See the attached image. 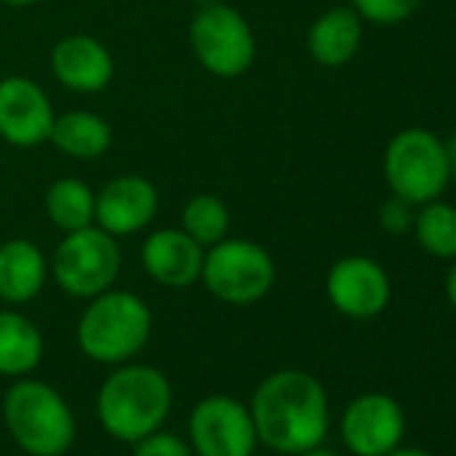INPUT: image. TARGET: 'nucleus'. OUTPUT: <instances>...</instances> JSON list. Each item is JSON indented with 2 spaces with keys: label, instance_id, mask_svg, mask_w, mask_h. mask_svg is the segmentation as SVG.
I'll return each instance as SVG.
<instances>
[{
  "label": "nucleus",
  "instance_id": "9",
  "mask_svg": "<svg viewBox=\"0 0 456 456\" xmlns=\"http://www.w3.org/2000/svg\"><path fill=\"white\" fill-rule=\"evenodd\" d=\"M188 443L196 456H253L258 432L250 408L232 395L199 400L188 419Z\"/></svg>",
  "mask_w": 456,
  "mask_h": 456
},
{
  "label": "nucleus",
  "instance_id": "22",
  "mask_svg": "<svg viewBox=\"0 0 456 456\" xmlns=\"http://www.w3.org/2000/svg\"><path fill=\"white\" fill-rule=\"evenodd\" d=\"M413 232L429 256L443 261L456 258V207L437 199L421 204V212L413 217Z\"/></svg>",
  "mask_w": 456,
  "mask_h": 456
},
{
  "label": "nucleus",
  "instance_id": "6",
  "mask_svg": "<svg viewBox=\"0 0 456 456\" xmlns=\"http://www.w3.org/2000/svg\"><path fill=\"white\" fill-rule=\"evenodd\" d=\"M196 62L217 78H240L256 62V33L250 22L225 4L201 6L188 25Z\"/></svg>",
  "mask_w": 456,
  "mask_h": 456
},
{
  "label": "nucleus",
  "instance_id": "17",
  "mask_svg": "<svg viewBox=\"0 0 456 456\" xmlns=\"http://www.w3.org/2000/svg\"><path fill=\"white\" fill-rule=\"evenodd\" d=\"M362 44V20L352 6H338L314 20L306 36L312 60L322 68L346 65Z\"/></svg>",
  "mask_w": 456,
  "mask_h": 456
},
{
  "label": "nucleus",
  "instance_id": "12",
  "mask_svg": "<svg viewBox=\"0 0 456 456\" xmlns=\"http://www.w3.org/2000/svg\"><path fill=\"white\" fill-rule=\"evenodd\" d=\"M325 293L341 314L370 320L389 304V277L373 258L349 256L330 266Z\"/></svg>",
  "mask_w": 456,
  "mask_h": 456
},
{
  "label": "nucleus",
  "instance_id": "30",
  "mask_svg": "<svg viewBox=\"0 0 456 456\" xmlns=\"http://www.w3.org/2000/svg\"><path fill=\"white\" fill-rule=\"evenodd\" d=\"M298 456H336L333 451H328V448H312V451H304V453H298Z\"/></svg>",
  "mask_w": 456,
  "mask_h": 456
},
{
  "label": "nucleus",
  "instance_id": "1",
  "mask_svg": "<svg viewBox=\"0 0 456 456\" xmlns=\"http://www.w3.org/2000/svg\"><path fill=\"white\" fill-rule=\"evenodd\" d=\"M258 443L277 453L298 456L317 448L330 424L325 387L306 370L285 368L266 376L250 400Z\"/></svg>",
  "mask_w": 456,
  "mask_h": 456
},
{
  "label": "nucleus",
  "instance_id": "27",
  "mask_svg": "<svg viewBox=\"0 0 456 456\" xmlns=\"http://www.w3.org/2000/svg\"><path fill=\"white\" fill-rule=\"evenodd\" d=\"M445 156H448V172L451 177H456V134L445 142Z\"/></svg>",
  "mask_w": 456,
  "mask_h": 456
},
{
  "label": "nucleus",
  "instance_id": "13",
  "mask_svg": "<svg viewBox=\"0 0 456 456\" xmlns=\"http://www.w3.org/2000/svg\"><path fill=\"white\" fill-rule=\"evenodd\" d=\"M159 191L142 175H118L108 180L94 201V223L113 237H129L153 223Z\"/></svg>",
  "mask_w": 456,
  "mask_h": 456
},
{
  "label": "nucleus",
  "instance_id": "11",
  "mask_svg": "<svg viewBox=\"0 0 456 456\" xmlns=\"http://www.w3.org/2000/svg\"><path fill=\"white\" fill-rule=\"evenodd\" d=\"M405 416L397 400L384 392H368L349 403L341 416V437L357 456H384L403 440Z\"/></svg>",
  "mask_w": 456,
  "mask_h": 456
},
{
  "label": "nucleus",
  "instance_id": "7",
  "mask_svg": "<svg viewBox=\"0 0 456 456\" xmlns=\"http://www.w3.org/2000/svg\"><path fill=\"white\" fill-rule=\"evenodd\" d=\"M49 272L54 282L73 298H94L113 288L121 272V248L105 228L86 225L81 232L65 234L57 245Z\"/></svg>",
  "mask_w": 456,
  "mask_h": 456
},
{
  "label": "nucleus",
  "instance_id": "15",
  "mask_svg": "<svg viewBox=\"0 0 456 456\" xmlns=\"http://www.w3.org/2000/svg\"><path fill=\"white\" fill-rule=\"evenodd\" d=\"M54 78L78 94H97L113 81L116 65L108 46L92 36H68L52 49Z\"/></svg>",
  "mask_w": 456,
  "mask_h": 456
},
{
  "label": "nucleus",
  "instance_id": "8",
  "mask_svg": "<svg viewBox=\"0 0 456 456\" xmlns=\"http://www.w3.org/2000/svg\"><path fill=\"white\" fill-rule=\"evenodd\" d=\"M384 175L395 196L411 204H427L451 180L445 145L429 129H403L387 145Z\"/></svg>",
  "mask_w": 456,
  "mask_h": 456
},
{
  "label": "nucleus",
  "instance_id": "29",
  "mask_svg": "<svg viewBox=\"0 0 456 456\" xmlns=\"http://www.w3.org/2000/svg\"><path fill=\"white\" fill-rule=\"evenodd\" d=\"M0 4L9 6V9H28V6L38 4V0H0Z\"/></svg>",
  "mask_w": 456,
  "mask_h": 456
},
{
  "label": "nucleus",
  "instance_id": "19",
  "mask_svg": "<svg viewBox=\"0 0 456 456\" xmlns=\"http://www.w3.org/2000/svg\"><path fill=\"white\" fill-rule=\"evenodd\" d=\"M49 142L78 161H94L108 153L113 145V129L110 124L89 110H70L62 116H54Z\"/></svg>",
  "mask_w": 456,
  "mask_h": 456
},
{
  "label": "nucleus",
  "instance_id": "16",
  "mask_svg": "<svg viewBox=\"0 0 456 456\" xmlns=\"http://www.w3.org/2000/svg\"><path fill=\"white\" fill-rule=\"evenodd\" d=\"M49 277L46 256L30 240H6L0 245V301L12 306L30 304L41 296Z\"/></svg>",
  "mask_w": 456,
  "mask_h": 456
},
{
  "label": "nucleus",
  "instance_id": "10",
  "mask_svg": "<svg viewBox=\"0 0 456 456\" xmlns=\"http://www.w3.org/2000/svg\"><path fill=\"white\" fill-rule=\"evenodd\" d=\"M54 108L46 89L28 76L0 78V137L14 148L49 142Z\"/></svg>",
  "mask_w": 456,
  "mask_h": 456
},
{
  "label": "nucleus",
  "instance_id": "3",
  "mask_svg": "<svg viewBox=\"0 0 456 456\" xmlns=\"http://www.w3.org/2000/svg\"><path fill=\"white\" fill-rule=\"evenodd\" d=\"M153 333L148 304L129 290H105L89 298L81 312L76 341L78 349L100 365H124L140 354Z\"/></svg>",
  "mask_w": 456,
  "mask_h": 456
},
{
  "label": "nucleus",
  "instance_id": "21",
  "mask_svg": "<svg viewBox=\"0 0 456 456\" xmlns=\"http://www.w3.org/2000/svg\"><path fill=\"white\" fill-rule=\"evenodd\" d=\"M183 232L201 245L204 250L217 245L220 240L228 237V228H232V212H228L225 201L212 196V193H199L191 196L183 207Z\"/></svg>",
  "mask_w": 456,
  "mask_h": 456
},
{
  "label": "nucleus",
  "instance_id": "14",
  "mask_svg": "<svg viewBox=\"0 0 456 456\" xmlns=\"http://www.w3.org/2000/svg\"><path fill=\"white\" fill-rule=\"evenodd\" d=\"M140 261L153 282L183 290L201 280L204 248L196 245L183 228H159L142 242Z\"/></svg>",
  "mask_w": 456,
  "mask_h": 456
},
{
  "label": "nucleus",
  "instance_id": "28",
  "mask_svg": "<svg viewBox=\"0 0 456 456\" xmlns=\"http://www.w3.org/2000/svg\"><path fill=\"white\" fill-rule=\"evenodd\" d=\"M384 456H429V453L427 451H419V448H392Z\"/></svg>",
  "mask_w": 456,
  "mask_h": 456
},
{
  "label": "nucleus",
  "instance_id": "26",
  "mask_svg": "<svg viewBox=\"0 0 456 456\" xmlns=\"http://www.w3.org/2000/svg\"><path fill=\"white\" fill-rule=\"evenodd\" d=\"M445 296H448L451 306L456 309V258H453V266L448 269V277H445Z\"/></svg>",
  "mask_w": 456,
  "mask_h": 456
},
{
  "label": "nucleus",
  "instance_id": "2",
  "mask_svg": "<svg viewBox=\"0 0 456 456\" xmlns=\"http://www.w3.org/2000/svg\"><path fill=\"white\" fill-rule=\"evenodd\" d=\"M169 408L172 384L153 365L124 362L100 384L97 392V419L102 429L129 445L161 429Z\"/></svg>",
  "mask_w": 456,
  "mask_h": 456
},
{
  "label": "nucleus",
  "instance_id": "4",
  "mask_svg": "<svg viewBox=\"0 0 456 456\" xmlns=\"http://www.w3.org/2000/svg\"><path fill=\"white\" fill-rule=\"evenodd\" d=\"M4 421L14 443L30 456H65L76 443V416L46 381L17 379L4 397Z\"/></svg>",
  "mask_w": 456,
  "mask_h": 456
},
{
  "label": "nucleus",
  "instance_id": "25",
  "mask_svg": "<svg viewBox=\"0 0 456 456\" xmlns=\"http://www.w3.org/2000/svg\"><path fill=\"white\" fill-rule=\"evenodd\" d=\"M413 217H416L413 204L395 193H392V199H387L381 204V212H379V220L389 234H403L408 228H413Z\"/></svg>",
  "mask_w": 456,
  "mask_h": 456
},
{
  "label": "nucleus",
  "instance_id": "23",
  "mask_svg": "<svg viewBox=\"0 0 456 456\" xmlns=\"http://www.w3.org/2000/svg\"><path fill=\"white\" fill-rule=\"evenodd\" d=\"M349 4L360 14L362 22L392 28V25L405 22L419 9L421 0H349Z\"/></svg>",
  "mask_w": 456,
  "mask_h": 456
},
{
  "label": "nucleus",
  "instance_id": "18",
  "mask_svg": "<svg viewBox=\"0 0 456 456\" xmlns=\"http://www.w3.org/2000/svg\"><path fill=\"white\" fill-rule=\"evenodd\" d=\"M46 344L38 325L12 309H0V376H30L44 360Z\"/></svg>",
  "mask_w": 456,
  "mask_h": 456
},
{
  "label": "nucleus",
  "instance_id": "5",
  "mask_svg": "<svg viewBox=\"0 0 456 456\" xmlns=\"http://www.w3.org/2000/svg\"><path fill=\"white\" fill-rule=\"evenodd\" d=\"M277 280L272 256L253 240L225 237L204 250V288L228 306H253L269 296Z\"/></svg>",
  "mask_w": 456,
  "mask_h": 456
},
{
  "label": "nucleus",
  "instance_id": "24",
  "mask_svg": "<svg viewBox=\"0 0 456 456\" xmlns=\"http://www.w3.org/2000/svg\"><path fill=\"white\" fill-rule=\"evenodd\" d=\"M132 453L134 456H193V448L180 435L156 429V432L140 437L137 443H132Z\"/></svg>",
  "mask_w": 456,
  "mask_h": 456
},
{
  "label": "nucleus",
  "instance_id": "20",
  "mask_svg": "<svg viewBox=\"0 0 456 456\" xmlns=\"http://www.w3.org/2000/svg\"><path fill=\"white\" fill-rule=\"evenodd\" d=\"M94 201L97 193L78 177H60L49 185L44 207L54 228L62 234L81 232L86 225H94Z\"/></svg>",
  "mask_w": 456,
  "mask_h": 456
}]
</instances>
